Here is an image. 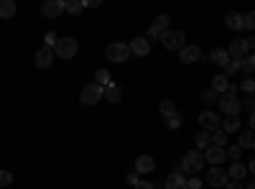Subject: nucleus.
Wrapping results in <instances>:
<instances>
[{
  "label": "nucleus",
  "instance_id": "43",
  "mask_svg": "<svg viewBox=\"0 0 255 189\" xmlns=\"http://www.w3.org/2000/svg\"><path fill=\"white\" fill-rule=\"evenodd\" d=\"M135 189H153V184H151V182H138Z\"/></svg>",
  "mask_w": 255,
  "mask_h": 189
},
{
  "label": "nucleus",
  "instance_id": "42",
  "mask_svg": "<svg viewBox=\"0 0 255 189\" xmlns=\"http://www.w3.org/2000/svg\"><path fill=\"white\" fill-rule=\"evenodd\" d=\"M82 5H84V8H97V5H100V0H84Z\"/></svg>",
  "mask_w": 255,
  "mask_h": 189
},
{
  "label": "nucleus",
  "instance_id": "29",
  "mask_svg": "<svg viewBox=\"0 0 255 189\" xmlns=\"http://www.w3.org/2000/svg\"><path fill=\"white\" fill-rule=\"evenodd\" d=\"M161 113H163L166 118H171V115H176L179 110H176V105H174L171 100H163V102H161Z\"/></svg>",
  "mask_w": 255,
  "mask_h": 189
},
{
  "label": "nucleus",
  "instance_id": "31",
  "mask_svg": "<svg viewBox=\"0 0 255 189\" xmlns=\"http://www.w3.org/2000/svg\"><path fill=\"white\" fill-rule=\"evenodd\" d=\"M212 143L220 146V149H225V143H227V133H225V131H215V133H212Z\"/></svg>",
  "mask_w": 255,
  "mask_h": 189
},
{
  "label": "nucleus",
  "instance_id": "17",
  "mask_svg": "<svg viewBox=\"0 0 255 189\" xmlns=\"http://www.w3.org/2000/svg\"><path fill=\"white\" fill-rule=\"evenodd\" d=\"M153 169H156L153 156H138L135 159V172L138 174H148V172H153Z\"/></svg>",
  "mask_w": 255,
  "mask_h": 189
},
{
  "label": "nucleus",
  "instance_id": "14",
  "mask_svg": "<svg viewBox=\"0 0 255 189\" xmlns=\"http://www.w3.org/2000/svg\"><path fill=\"white\" fill-rule=\"evenodd\" d=\"M199 125H202V131H217L220 128V118L212 113V110H204L199 115Z\"/></svg>",
  "mask_w": 255,
  "mask_h": 189
},
{
  "label": "nucleus",
  "instance_id": "39",
  "mask_svg": "<svg viewBox=\"0 0 255 189\" xmlns=\"http://www.w3.org/2000/svg\"><path fill=\"white\" fill-rule=\"evenodd\" d=\"M245 28H250V31H253V28H255V10H253V13H248V15H245Z\"/></svg>",
  "mask_w": 255,
  "mask_h": 189
},
{
  "label": "nucleus",
  "instance_id": "5",
  "mask_svg": "<svg viewBox=\"0 0 255 189\" xmlns=\"http://www.w3.org/2000/svg\"><path fill=\"white\" fill-rule=\"evenodd\" d=\"M220 108H222V113L227 118H238V113L243 110V105L232 92H225V95H220Z\"/></svg>",
  "mask_w": 255,
  "mask_h": 189
},
{
  "label": "nucleus",
  "instance_id": "1",
  "mask_svg": "<svg viewBox=\"0 0 255 189\" xmlns=\"http://www.w3.org/2000/svg\"><path fill=\"white\" fill-rule=\"evenodd\" d=\"M181 172H184V177L186 174H191V177H194V174H199L202 172V166H204V154L202 151H189L184 159H181Z\"/></svg>",
  "mask_w": 255,
  "mask_h": 189
},
{
  "label": "nucleus",
  "instance_id": "22",
  "mask_svg": "<svg viewBox=\"0 0 255 189\" xmlns=\"http://www.w3.org/2000/svg\"><path fill=\"white\" fill-rule=\"evenodd\" d=\"M240 149H255V131H240Z\"/></svg>",
  "mask_w": 255,
  "mask_h": 189
},
{
  "label": "nucleus",
  "instance_id": "37",
  "mask_svg": "<svg viewBox=\"0 0 255 189\" xmlns=\"http://www.w3.org/2000/svg\"><path fill=\"white\" fill-rule=\"evenodd\" d=\"M204 100H207V102H220V95H217L215 90H207V92H204Z\"/></svg>",
  "mask_w": 255,
  "mask_h": 189
},
{
  "label": "nucleus",
  "instance_id": "18",
  "mask_svg": "<svg viewBox=\"0 0 255 189\" xmlns=\"http://www.w3.org/2000/svg\"><path fill=\"white\" fill-rule=\"evenodd\" d=\"M225 23H227V28H232V31H240V28H245V15H240V13H227V15H225Z\"/></svg>",
  "mask_w": 255,
  "mask_h": 189
},
{
  "label": "nucleus",
  "instance_id": "12",
  "mask_svg": "<svg viewBox=\"0 0 255 189\" xmlns=\"http://www.w3.org/2000/svg\"><path fill=\"white\" fill-rule=\"evenodd\" d=\"M227 182H230V179H227V172H225V169H220V166L209 169V174H207V184H209V187H217V189H220V187H227Z\"/></svg>",
  "mask_w": 255,
  "mask_h": 189
},
{
  "label": "nucleus",
  "instance_id": "30",
  "mask_svg": "<svg viewBox=\"0 0 255 189\" xmlns=\"http://www.w3.org/2000/svg\"><path fill=\"white\" fill-rule=\"evenodd\" d=\"M84 10V5L79 3V0H67V13L69 15H79Z\"/></svg>",
  "mask_w": 255,
  "mask_h": 189
},
{
  "label": "nucleus",
  "instance_id": "36",
  "mask_svg": "<svg viewBox=\"0 0 255 189\" xmlns=\"http://www.w3.org/2000/svg\"><path fill=\"white\" fill-rule=\"evenodd\" d=\"M204 184H202V179H197V177H191V179H186V189H202Z\"/></svg>",
  "mask_w": 255,
  "mask_h": 189
},
{
  "label": "nucleus",
  "instance_id": "41",
  "mask_svg": "<svg viewBox=\"0 0 255 189\" xmlns=\"http://www.w3.org/2000/svg\"><path fill=\"white\" fill-rule=\"evenodd\" d=\"M140 179H138V172H130L128 174V184H138Z\"/></svg>",
  "mask_w": 255,
  "mask_h": 189
},
{
  "label": "nucleus",
  "instance_id": "28",
  "mask_svg": "<svg viewBox=\"0 0 255 189\" xmlns=\"http://www.w3.org/2000/svg\"><path fill=\"white\" fill-rule=\"evenodd\" d=\"M240 154H243L240 146H230V149H225V159H230L232 164H238V161H240Z\"/></svg>",
  "mask_w": 255,
  "mask_h": 189
},
{
  "label": "nucleus",
  "instance_id": "27",
  "mask_svg": "<svg viewBox=\"0 0 255 189\" xmlns=\"http://www.w3.org/2000/svg\"><path fill=\"white\" fill-rule=\"evenodd\" d=\"M222 131H225V133L240 131V120H238V118H225V120H222Z\"/></svg>",
  "mask_w": 255,
  "mask_h": 189
},
{
  "label": "nucleus",
  "instance_id": "47",
  "mask_svg": "<svg viewBox=\"0 0 255 189\" xmlns=\"http://www.w3.org/2000/svg\"><path fill=\"white\" fill-rule=\"evenodd\" d=\"M245 189H255V182H253V184H248V187H245Z\"/></svg>",
  "mask_w": 255,
  "mask_h": 189
},
{
  "label": "nucleus",
  "instance_id": "21",
  "mask_svg": "<svg viewBox=\"0 0 255 189\" xmlns=\"http://www.w3.org/2000/svg\"><path fill=\"white\" fill-rule=\"evenodd\" d=\"M102 97L108 100V102H113V105H115V102H120V100H123V90H120L118 85H110V87H105V95H102Z\"/></svg>",
  "mask_w": 255,
  "mask_h": 189
},
{
  "label": "nucleus",
  "instance_id": "23",
  "mask_svg": "<svg viewBox=\"0 0 255 189\" xmlns=\"http://www.w3.org/2000/svg\"><path fill=\"white\" fill-rule=\"evenodd\" d=\"M245 174H248V166H243V164H232V166H230V172H227V179L240 182Z\"/></svg>",
  "mask_w": 255,
  "mask_h": 189
},
{
  "label": "nucleus",
  "instance_id": "20",
  "mask_svg": "<svg viewBox=\"0 0 255 189\" xmlns=\"http://www.w3.org/2000/svg\"><path fill=\"white\" fill-rule=\"evenodd\" d=\"M212 90H215L217 95H225V92L230 90V79H227L225 74H217L215 79H212Z\"/></svg>",
  "mask_w": 255,
  "mask_h": 189
},
{
  "label": "nucleus",
  "instance_id": "38",
  "mask_svg": "<svg viewBox=\"0 0 255 189\" xmlns=\"http://www.w3.org/2000/svg\"><path fill=\"white\" fill-rule=\"evenodd\" d=\"M44 41H46V46H49V49H54V46H56V41H59V38H56V33H51V31H49Z\"/></svg>",
  "mask_w": 255,
  "mask_h": 189
},
{
  "label": "nucleus",
  "instance_id": "32",
  "mask_svg": "<svg viewBox=\"0 0 255 189\" xmlns=\"http://www.w3.org/2000/svg\"><path fill=\"white\" fill-rule=\"evenodd\" d=\"M240 90H243V92H248V95H253V92H255V79L245 77V79L240 82Z\"/></svg>",
  "mask_w": 255,
  "mask_h": 189
},
{
  "label": "nucleus",
  "instance_id": "6",
  "mask_svg": "<svg viewBox=\"0 0 255 189\" xmlns=\"http://www.w3.org/2000/svg\"><path fill=\"white\" fill-rule=\"evenodd\" d=\"M54 54H56L59 59H72V56L77 54V41L69 38V36L59 38V41H56V46H54Z\"/></svg>",
  "mask_w": 255,
  "mask_h": 189
},
{
  "label": "nucleus",
  "instance_id": "8",
  "mask_svg": "<svg viewBox=\"0 0 255 189\" xmlns=\"http://www.w3.org/2000/svg\"><path fill=\"white\" fill-rule=\"evenodd\" d=\"M163 189H186V177H184V172H181V166H176V169L166 177Z\"/></svg>",
  "mask_w": 255,
  "mask_h": 189
},
{
  "label": "nucleus",
  "instance_id": "24",
  "mask_svg": "<svg viewBox=\"0 0 255 189\" xmlns=\"http://www.w3.org/2000/svg\"><path fill=\"white\" fill-rule=\"evenodd\" d=\"M95 82H97L100 87H110V85H113V77H110L108 69H97V72H95Z\"/></svg>",
  "mask_w": 255,
  "mask_h": 189
},
{
  "label": "nucleus",
  "instance_id": "44",
  "mask_svg": "<svg viewBox=\"0 0 255 189\" xmlns=\"http://www.w3.org/2000/svg\"><path fill=\"white\" fill-rule=\"evenodd\" d=\"M227 187H230V189H245V187H243L240 182H235V179H232V182H227Z\"/></svg>",
  "mask_w": 255,
  "mask_h": 189
},
{
  "label": "nucleus",
  "instance_id": "40",
  "mask_svg": "<svg viewBox=\"0 0 255 189\" xmlns=\"http://www.w3.org/2000/svg\"><path fill=\"white\" fill-rule=\"evenodd\" d=\"M253 69H255V64H253V59H245V64H243V72H245V74H250Z\"/></svg>",
  "mask_w": 255,
  "mask_h": 189
},
{
  "label": "nucleus",
  "instance_id": "45",
  "mask_svg": "<svg viewBox=\"0 0 255 189\" xmlns=\"http://www.w3.org/2000/svg\"><path fill=\"white\" fill-rule=\"evenodd\" d=\"M250 131H255V113L250 115Z\"/></svg>",
  "mask_w": 255,
  "mask_h": 189
},
{
  "label": "nucleus",
  "instance_id": "15",
  "mask_svg": "<svg viewBox=\"0 0 255 189\" xmlns=\"http://www.w3.org/2000/svg\"><path fill=\"white\" fill-rule=\"evenodd\" d=\"M130 54H135V56H148V54H151V44H148V38H143V36L133 38L130 41Z\"/></svg>",
  "mask_w": 255,
  "mask_h": 189
},
{
  "label": "nucleus",
  "instance_id": "46",
  "mask_svg": "<svg viewBox=\"0 0 255 189\" xmlns=\"http://www.w3.org/2000/svg\"><path fill=\"white\" fill-rule=\"evenodd\" d=\"M250 172H253V174H255V159H253V161H250Z\"/></svg>",
  "mask_w": 255,
  "mask_h": 189
},
{
  "label": "nucleus",
  "instance_id": "10",
  "mask_svg": "<svg viewBox=\"0 0 255 189\" xmlns=\"http://www.w3.org/2000/svg\"><path fill=\"white\" fill-rule=\"evenodd\" d=\"M64 10H67V3H64V0H46V3L41 5V13H44L46 18H59Z\"/></svg>",
  "mask_w": 255,
  "mask_h": 189
},
{
  "label": "nucleus",
  "instance_id": "4",
  "mask_svg": "<svg viewBox=\"0 0 255 189\" xmlns=\"http://www.w3.org/2000/svg\"><path fill=\"white\" fill-rule=\"evenodd\" d=\"M102 95H105V87H100L97 82H90V85L79 92V102L82 105H97L102 100Z\"/></svg>",
  "mask_w": 255,
  "mask_h": 189
},
{
  "label": "nucleus",
  "instance_id": "48",
  "mask_svg": "<svg viewBox=\"0 0 255 189\" xmlns=\"http://www.w3.org/2000/svg\"><path fill=\"white\" fill-rule=\"evenodd\" d=\"M253 64H255V54H253Z\"/></svg>",
  "mask_w": 255,
  "mask_h": 189
},
{
  "label": "nucleus",
  "instance_id": "13",
  "mask_svg": "<svg viewBox=\"0 0 255 189\" xmlns=\"http://www.w3.org/2000/svg\"><path fill=\"white\" fill-rule=\"evenodd\" d=\"M179 61H184V64L202 61V49H199V46H184V49L179 51Z\"/></svg>",
  "mask_w": 255,
  "mask_h": 189
},
{
  "label": "nucleus",
  "instance_id": "3",
  "mask_svg": "<svg viewBox=\"0 0 255 189\" xmlns=\"http://www.w3.org/2000/svg\"><path fill=\"white\" fill-rule=\"evenodd\" d=\"M108 59L115 61V64H125L130 59V44H123V41H115V44L108 46Z\"/></svg>",
  "mask_w": 255,
  "mask_h": 189
},
{
  "label": "nucleus",
  "instance_id": "26",
  "mask_svg": "<svg viewBox=\"0 0 255 189\" xmlns=\"http://www.w3.org/2000/svg\"><path fill=\"white\" fill-rule=\"evenodd\" d=\"M209 143H212V131H199V133H197V146H199V151H207Z\"/></svg>",
  "mask_w": 255,
  "mask_h": 189
},
{
  "label": "nucleus",
  "instance_id": "34",
  "mask_svg": "<svg viewBox=\"0 0 255 189\" xmlns=\"http://www.w3.org/2000/svg\"><path fill=\"white\" fill-rule=\"evenodd\" d=\"M240 105H243V108H245V110H248L250 115L255 113V97H253V95H248L245 100H240Z\"/></svg>",
  "mask_w": 255,
  "mask_h": 189
},
{
  "label": "nucleus",
  "instance_id": "19",
  "mask_svg": "<svg viewBox=\"0 0 255 189\" xmlns=\"http://www.w3.org/2000/svg\"><path fill=\"white\" fill-rule=\"evenodd\" d=\"M207 61H212V64H217V67H227V61H230V56H227V49H215L209 54V59Z\"/></svg>",
  "mask_w": 255,
  "mask_h": 189
},
{
  "label": "nucleus",
  "instance_id": "2",
  "mask_svg": "<svg viewBox=\"0 0 255 189\" xmlns=\"http://www.w3.org/2000/svg\"><path fill=\"white\" fill-rule=\"evenodd\" d=\"M161 44L168 51H181L186 46V36H184V31H166L161 36Z\"/></svg>",
  "mask_w": 255,
  "mask_h": 189
},
{
  "label": "nucleus",
  "instance_id": "11",
  "mask_svg": "<svg viewBox=\"0 0 255 189\" xmlns=\"http://www.w3.org/2000/svg\"><path fill=\"white\" fill-rule=\"evenodd\" d=\"M54 49H49V46H44V49H38L36 51V56H33V61H36V67L38 69H49L51 64H54Z\"/></svg>",
  "mask_w": 255,
  "mask_h": 189
},
{
  "label": "nucleus",
  "instance_id": "35",
  "mask_svg": "<svg viewBox=\"0 0 255 189\" xmlns=\"http://www.w3.org/2000/svg\"><path fill=\"white\" fill-rule=\"evenodd\" d=\"M13 184V174L10 172H0V189H5Z\"/></svg>",
  "mask_w": 255,
  "mask_h": 189
},
{
  "label": "nucleus",
  "instance_id": "9",
  "mask_svg": "<svg viewBox=\"0 0 255 189\" xmlns=\"http://www.w3.org/2000/svg\"><path fill=\"white\" fill-rule=\"evenodd\" d=\"M250 51V44H248V38H238V41H232L230 49H227V56L230 59H245Z\"/></svg>",
  "mask_w": 255,
  "mask_h": 189
},
{
  "label": "nucleus",
  "instance_id": "16",
  "mask_svg": "<svg viewBox=\"0 0 255 189\" xmlns=\"http://www.w3.org/2000/svg\"><path fill=\"white\" fill-rule=\"evenodd\" d=\"M204 161L207 164H222L225 161V149H220V146H209V149L204 151Z\"/></svg>",
  "mask_w": 255,
  "mask_h": 189
},
{
  "label": "nucleus",
  "instance_id": "25",
  "mask_svg": "<svg viewBox=\"0 0 255 189\" xmlns=\"http://www.w3.org/2000/svg\"><path fill=\"white\" fill-rule=\"evenodd\" d=\"M15 15V3L13 0H0V18H13Z\"/></svg>",
  "mask_w": 255,
  "mask_h": 189
},
{
  "label": "nucleus",
  "instance_id": "7",
  "mask_svg": "<svg viewBox=\"0 0 255 189\" xmlns=\"http://www.w3.org/2000/svg\"><path fill=\"white\" fill-rule=\"evenodd\" d=\"M166 31H168V15H166V13H161V15H156L153 26L148 28V44H151L153 38H161Z\"/></svg>",
  "mask_w": 255,
  "mask_h": 189
},
{
  "label": "nucleus",
  "instance_id": "33",
  "mask_svg": "<svg viewBox=\"0 0 255 189\" xmlns=\"http://www.w3.org/2000/svg\"><path fill=\"white\" fill-rule=\"evenodd\" d=\"M181 115L176 113V115H171V118H166V125H168V128H171V131H176V128H181Z\"/></svg>",
  "mask_w": 255,
  "mask_h": 189
}]
</instances>
